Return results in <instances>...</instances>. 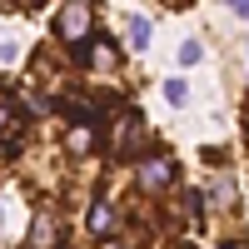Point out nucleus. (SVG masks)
<instances>
[{
  "instance_id": "1",
  "label": "nucleus",
  "mask_w": 249,
  "mask_h": 249,
  "mask_svg": "<svg viewBox=\"0 0 249 249\" xmlns=\"http://www.w3.org/2000/svg\"><path fill=\"white\" fill-rule=\"evenodd\" d=\"M85 30H90V5H65V10L55 15V35L70 40V45H80Z\"/></svg>"
},
{
  "instance_id": "2",
  "label": "nucleus",
  "mask_w": 249,
  "mask_h": 249,
  "mask_svg": "<svg viewBox=\"0 0 249 249\" xmlns=\"http://www.w3.org/2000/svg\"><path fill=\"white\" fill-rule=\"evenodd\" d=\"M170 179H175V160H164V155L140 160V184H144V190H164Z\"/></svg>"
},
{
  "instance_id": "3",
  "label": "nucleus",
  "mask_w": 249,
  "mask_h": 249,
  "mask_svg": "<svg viewBox=\"0 0 249 249\" xmlns=\"http://www.w3.org/2000/svg\"><path fill=\"white\" fill-rule=\"evenodd\" d=\"M140 144H144V120L130 115V120H124V130H120V150L130 155V150H140Z\"/></svg>"
},
{
  "instance_id": "4",
  "label": "nucleus",
  "mask_w": 249,
  "mask_h": 249,
  "mask_svg": "<svg viewBox=\"0 0 249 249\" xmlns=\"http://www.w3.org/2000/svg\"><path fill=\"white\" fill-rule=\"evenodd\" d=\"M110 230H115L110 204H95V210H90V234H110Z\"/></svg>"
},
{
  "instance_id": "5",
  "label": "nucleus",
  "mask_w": 249,
  "mask_h": 249,
  "mask_svg": "<svg viewBox=\"0 0 249 249\" xmlns=\"http://www.w3.org/2000/svg\"><path fill=\"white\" fill-rule=\"evenodd\" d=\"M65 144H70L75 155H85L90 144H95V130H90V124H75V130H70V140H65Z\"/></svg>"
},
{
  "instance_id": "6",
  "label": "nucleus",
  "mask_w": 249,
  "mask_h": 249,
  "mask_svg": "<svg viewBox=\"0 0 249 249\" xmlns=\"http://www.w3.org/2000/svg\"><path fill=\"white\" fill-rule=\"evenodd\" d=\"M144 40H150V20L130 15V50H144Z\"/></svg>"
},
{
  "instance_id": "7",
  "label": "nucleus",
  "mask_w": 249,
  "mask_h": 249,
  "mask_svg": "<svg viewBox=\"0 0 249 249\" xmlns=\"http://www.w3.org/2000/svg\"><path fill=\"white\" fill-rule=\"evenodd\" d=\"M164 100H170V105H184V100H190V90H184V80H170V85H164Z\"/></svg>"
},
{
  "instance_id": "8",
  "label": "nucleus",
  "mask_w": 249,
  "mask_h": 249,
  "mask_svg": "<svg viewBox=\"0 0 249 249\" xmlns=\"http://www.w3.org/2000/svg\"><path fill=\"white\" fill-rule=\"evenodd\" d=\"M199 40H184V45H179V60H184V65H199Z\"/></svg>"
},
{
  "instance_id": "9",
  "label": "nucleus",
  "mask_w": 249,
  "mask_h": 249,
  "mask_svg": "<svg viewBox=\"0 0 249 249\" xmlns=\"http://www.w3.org/2000/svg\"><path fill=\"white\" fill-rule=\"evenodd\" d=\"M214 199L230 204V199H234V184H230V179H214Z\"/></svg>"
},
{
  "instance_id": "10",
  "label": "nucleus",
  "mask_w": 249,
  "mask_h": 249,
  "mask_svg": "<svg viewBox=\"0 0 249 249\" xmlns=\"http://www.w3.org/2000/svg\"><path fill=\"white\" fill-rule=\"evenodd\" d=\"M234 15H239V20H249V0H234Z\"/></svg>"
},
{
  "instance_id": "11",
  "label": "nucleus",
  "mask_w": 249,
  "mask_h": 249,
  "mask_svg": "<svg viewBox=\"0 0 249 249\" xmlns=\"http://www.w3.org/2000/svg\"><path fill=\"white\" fill-rule=\"evenodd\" d=\"M5 124H10V105H5V100H0V130H5Z\"/></svg>"
}]
</instances>
